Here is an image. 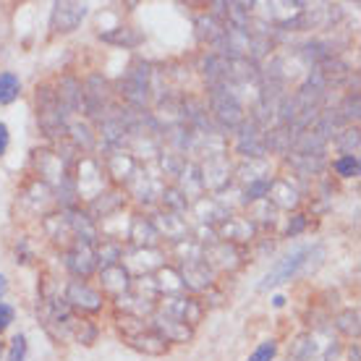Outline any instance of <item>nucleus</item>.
Wrapping results in <instances>:
<instances>
[{
  "instance_id": "43",
  "label": "nucleus",
  "mask_w": 361,
  "mask_h": 361,
  "mask_svg": "<svg viewBox=\"0 0 361 361\" xmlns=\"http://www.w3.org/2000/svg\"><path fill=\"white\" fill-rule=\"evenodd\" d=\"M351 359L359 361V346H353V349H351Z\"/></svg>"
},
{
  "instance_id": "12",
  "label": "nucleus",
  "mask_w": 361,
  "mask_h": 361,
  "mask_svg": "<svg viewBox=\"0 0 361 361\" xmlns=\"http://www.w3.org/2000/svg\"><path fill=\"white\" fill-rule=\"evenodd\" d=\"M34 163H37V173L42 176L45 183H50L55 189H61L65 180V165L61 155H55V152H34Z\"/></svg>"
},
{
  "instance_id": "26",
  "label": "nucleus",
  "mask_w": 361,
  "mask_h": 361,
  "mask_svg": "<svg viewBox=\"0 0 361 361\" xmlns=\"http://www.w3.org/2000/svg\"><path fill=\"white\" fill-rule=\"evenodd\" d=\"M155 285H157V291H165V296H178L180 291H186L180 275L176 270H170V267H163V270H160Z\"/></svg>"
},
{
  "instance_id": "29",
  "label": "nucleus",
  "mask_w": 361,
  "mask_h": 361,
  "mask_svg": "<svg viewBox=\"0 0 361 361\" xmlns=\"http://www.w3.org/2000/svg\"><path fill=\"white\" fill-rule=\"evenodd\" d=\"M105 196H107L105 202L100 199V196L92 199V215H97V218H107L110 212H116L118 207L123 205V196H121V194H105Z\"/></svg>"
},
{
  "instance_id": "8",
  "label": "nucleus",
  "mask_w": 361,
  "mask_h": 361,
  "mask_svg": "<svg viewBox=\"0 0 361 361\" xmlns=\"http://www.w3.org/2000/svg\"><path fill=\"white\" fill-rule=\"evenodd\" d=\"M103 168L97 160L92 157H81L79 160V194L87 199H97L103 194Z\"/></svg>"
},
{
  "instance_id": "4",
  "label": "nucleus",
  "mask_w": 361,
  "mask_h": 361,
  "mask_svg": "<svg viewBox=\"0 0 361 361\" xmlns=\"http://www.w3.org/2000/svg\"><path fill=\"white\" fill-rule=\"evenodd\" d=\"M149 76H152L149 65L144 61H136V63H131L126 79L121 81L123 97L134 110H144V105L149 103Z\"/></svg>"
},
{
  "instance_id": "20",
  "label": "nucleus",
  "mask_w": 361,
  "mask_h": 361,
  "mask_svg": "<svg viewBox=\"0 0 361 361\" xmlns=\"http://www.w3.org/2000/svg\"><path fill=\"white\" fill-rule=\"evenodd\" d=\"M55 97L65 107V113H76L81 107V81H76L74 76H63L61 84H58Z\"/></svg>"
},
{
  "instance_id": "17",
  "label": "nucleus",
  "mask_w": 361,
  "mask_h": 361,
  "mask_svg": "<svg viewBox=\"0 0 361 361\" xmlns=\"http://www.w3.org/2000/svg\"><path fill=\"white\" fill-rule=\"evenodd\" d=\"M152 225L157 228V233H160V238L165 236V238H170V241H183L186 236H189V225H186V220L180 218V215H173V212H160L155 220H152Z\"/></svg>"
},
{
  "instance_id": "13",
  "label": "nucleus",
  "mask_w": 361,
  "mask_h": 361,
  "mask_svg": "<svg viewBox=\"0 0 361 361\" xmlns=\"http://www.w3.org/2000/svg\"><path fill=\"white\" fill-rule=\"evenodd\" d=\"M65 267L74 272L76 278H87V275L97 267V259H94V249H92V244L76 241L74 249L65 254Z\"/></svg>"
},
{
  "instance_id": "41",
  "label": "nucleus",
  "mask_w": 361,
  "mask_h": 361,
  "mask_svg": "<svg viewBox=\"0 0 361 361\" xmlns=\"http://www.w3.org/2000/svg\"><path fill=\"white\" fill-rule=\"evenodd\" d=\"M304 225H307V220L301 218V215H296L293 223H288V236H296L298 231H304Z\"/></svg>"
},
{
  "instance_id": "28",
  "label": "nucleus",
  "mask_w": 361,
  "mask_h": 361,
  "mask_svg": "<svg viewBox=\"0 0 361 361\" xmlns=\"http://www.w3.org/2000/svg\"><path fill=\"white\" fill-rule=\"evenodd\" d=\"M121 257H123V249H121V244L113 241V238L103 241V246L94 251V259H97L103 267H113V265H118V259Z\"/></svg>"
},
{
  "instance_id": "24",
  "label": "nucleus",
  "mask_w": 361,
  "mask_h": 361,
  "mask_svg": "<svg viewBox=\"0 0 361 361\" xmlns=\"http://www.w3.org/2000/svg\"><path fill=\"white\" fill-rule=\"evenodd\" d=\"M107 170H110L113 178L129 180L134 176V170H136V160H134L131 152H113L107 157Z\"/></svg>"
},
{
  "instance_id": "42",
  "label": "nucleus",
  "mask_w": 361,
  "mask_h": 361,
  "mask_svg": "<svg viewBox=\"0 0 361 361\" xmlns=\"http://www.w3.org/2000/svg\"><path fill=\"white\" fill-rule=\"evenodd\" d=\"M8 293V280H6V275H0V298Z\"/></svg>"
},
{
  "instance_id": "5",
  "label": "nucleus",
  "mask_w": 361,
  "mask_h": 361,
  "mask_svg": "<svg viewBox=\"0 0 361 361\" xmlns=\"http://www.w3.org/2000/svg\"><path fill=\"white\" fill-rule=\"evenodd\" d=\"M107 107V81L100 74H92L81 84V110L87 118H103Z\"/></svg>"
},
{
  "instance_id": "21",
  "label": "nucleus",
  "mask_w": 361,
  "mask_h": 361,
  "mask_svg": "<svg viewBox=\"0 0 361 361\" xmlns=\"http://www.w3.org/2000/svg\"><path fill=\"white\" fill-rule=\"evenodd\" d=\"M126 123H123V118L121 116H105L103 123H100V136H103V142L113 149V147H121L123 139H126Z\"/></svg>"
},
{
  "instance_id": "32",
  "label": "nucleus",
  "mask_w": 361,
  "mask_h": 361,
  "mask_svg": "<svg viewBox=\"0 0 361 361\" xmlns=\"http://www.w3.org/2000/svg\"><path fill=\"white\" fill-rule=\"evenodd\" d=\"M68 131H71V136H74L76 147L87 149V152H90L92 147H94V134H92V129L87 126V123H71V126H68Z\"/></svg>"
},
{
  "instance_id": "36",
  "label": "nucleus",
  "mask_w": 361,
  "mask_h": 361,
  "mask_svg": "<svg viewBox=\"0 0 361 361\" xmlns=\"http://www.w3.org/2000/svg\"><path fill=\"white\" fill-rule=\"evenodd\" d=\"M103 39H107V42H126V45H136L139 42V34H134V29H129V26H118L116 32H107V34H103Z\"/></svg>"
},
{
  "instance_id": "9",
  "label": "nucleus",
  "mask_w": 361,
  "mask_h": 361,
  "mask_svg": "<svg viewBox=\"0 0 361 361\" xmlns=\"http://www.w3.org/2000/svg\"><path fill=\"white\" fill-rule=\"evenodd\" d=\"M199 176H202V186L205 189H212V192H223L228 183H231V165H228V157H209L205 165L199 168Z\"/></svg>"
},
{
  "instance_id": "31",
  "label": "nucleus",
  "mask_w": 361,
  "mask_h": 361,
  "mask_svg": "<svg viewBox=\"0 0 361 361\" xmlns=\"http://www.w3.org/2000/svg\"><path fill=\"white\" fill-rule=\"evenodd\" d=\"M272 186V178L265 176V178H257V180H249L246 183V202H259V199H267V192Z\"/></svg>"
},
{
  "instance_id": "44",
  "label": "nucleus",
  "mask_w": 361,
  "mask_h": 361,
  "mask_svg": "<svg viewBox=\"0 0 361 361\" xmlns=\"http://www.w3.org/2000/svg\"><path fill=\"white\" fill-rule=\"evenodd\" d=\"M0 356H3V343H0Z\"/></svg>"
},
{
  "instance_id": "7",
  "label": "nucleus",
  "mask_w": 361,
  "mask_h": 361,
  "mask_svg": "<svg viewBox=\"0 0 361 361\" xmlns=\"http://www.w3.org/2000/svg\"><path fill=\"white\" fill-rule=\"evenodd\" d=\"M236 149H238L244 157H249V160H262V157H265V152H267V144H265V131L259 129V123L254 121V118H249V121L241 123Z\"/></svg>"
},
{
  "instance_id": "37",
  "label": "nucleus",
  "mask_w": 361,
  "mask_h": 361,
  "mask_svg": "<svg viewBox=\"0 0 361 361\" xmlns=\"http://www.w3.org/2000/svg\"><path fill=\"white\" fill-rule=\"evenodd\" d=\"M275 353H278V343H275V340H265V343H259L257 351L249 356V361H272Z\"/></svg>"
},
{
  "instance_id": "6",
  "label": "nucleus",
  "mask_w": 361,
  "mask_h": 361,
  "mask_svg": "<svg viewBox=\"0 0 361 361\" xmlns=\"http://www.w3.org/2000/svg\"><path fill=\"white\" fill-rule=\"evenodd\" d=\"M84 16H87V3H71V0L55 3V6H52V19H50L52 32L68 34V32L79 29V24L84 21Z\"/></svg>"
},
{
  "instance_id": "16",
  "label": "nucleus",
  "mask_w": 361,
  "mask_h": 361,
  "mask_svg": "<svg viewBox=\"0 0 361 361\" xmlns=\"http://www.w3.org/2000/svg\"><path fill=\"white\" fill-rule=\"evenodd\" d=\"M215 233H220L228 244H244V241H251L254 238V223L246 218H228L220 223V228Z\"/></svg>"
},
{
  "instance_id": "2",
  "label": "nucleus",
  "mask_w": 361,
  "mask_h": 361,
  "mask_svg": "<svg viewBox=\"0 0 361 361\" xmlns=\"http://www.w3.org/2000/svg\"><path fill=\"white\" fill-rule=\"evenodd\" d=\"M37 121L39 129L45 131L50 139H58L63 136L65 129H68V113L65 107L58 103L55 92L50 87H39L37 90Z\"/></svg>"
},
{
  "instance_id": "34",
  "label": "nucleus",
  "mask_w": 361,
  "mask_h": 361,
  "mask_svg": "<svg viewBox=\"0 0 361 361\" xmlns=\"http://www.w3.org/2000/svg\"><path fill=\"white\" fill-rule=\"evenodd\" d=\"M336 327L340 330V333H346V336H359V311L346 309L336 320Z\"/></svg>"
},
{
  "instance_id": "3",
  "label": "nucleus",
  "mask_w": 361,
  "mask_h": 361,
  "mask_svg": "<svg viewBox=\"0 0 361 361\" xmlns=\"http://www.w3.org/2000/svg\"><path fill=\"white\" fill-rule=\"evenodd\" d=\"M209 103H212V113H215L220 126L236 129V126L244 123V107H241V100H238L236 87H233L231 81L212 87V92H209Z\"/></svg>"
},
{
  "instance_id": "19",
  "label": "nucleus",
  "mask_w": 361,
  "mask_h": 361,
  "mask_svg": "<svg viewBox=\"0 0 361 361\" xmlns=\"http://www.w3.org/2000/svg\"><path fill=\"white\" fill-rule=\"evenodd\" d=\"M100 283H103V291L107 293H116V296H123L131 288V278L129 270L123 265H113V267H103V275H100Z\"/></svg>"
},
{
  "instance_id": "15",
  "label": "nucleus",
  "mask_w": 361,
  "mask_h": 361,
  "mask_svg": "<svg viewBox=\"0 0 361 361\" xmlns=\"http://www.w3.org/2000/svg\"><path fill=\"white\" fill-rule=\"evenodd\" d=\"M183 288H192V291H207L212 285V270L207 267L202 259L196 262H183V270L178 272Z\"/></svg>"
},
{
  "instance_id": "22",
  "label": "nucleus",
  "mask_w": 361,
  "mask_h": 361,
  "mask_svg": "<svg viewBox=\"0 0 361 361\" xmlns=\"http://www.w3.org/2000/svg\"><path fill=\"white\" fill-rule=\"evenodd\" d=\"M267 202H270L272 207L291 209V207L298 205V192L291 186V180H272L270 192H267Z\"/></svg>"
},
{
  "instance_id": "27",
  "label": "nucleus",
  "mask_w": 361,
  "mask_h": 361,
  "mask_svg": "<svg viewBox=\"0 0 361 361\" xmlns=\"http://www.w3.org/2000/svg\"><path fill=\"white\" fill-rule=\"evenodd\" d=\"M21 92V81L13 71H0V105H11Z\"/></svg>"
},
{
  "instance_id": "40",
  "label": "nucleus",
  "mask_w": 361,
  "mask_h": 361,
  "mask_svg": "<svg viewBox=\"0 0 361 361\" xmlns=\"http://www.w3.org/2000/svg\"><path fill=\"white\" fill-rule=\"evenodd\" d=\"M8 142H11V136H8V126L0 121V157L6 155V149H8Z\"/></svg>"
},
{
  "instance_id": "25",
  "label": "nucleus",
  "mask_w": 361,
  "mask_h": 361,
  "mask_svg": "<svg viewBox=\"0 0 361 361\" xmlns=\"http://www.w3.org/2000/svg\"><path fill=\"white\" fill-rule=\"evenodd\" d=\"M223 29H225V26L220 24L218 16H212V13H205V16L196 19V34H199L202 42L218 45L220 39H223Z\"/></svg>"
},
{
  "instance_id": "10",
  "label": "nucleus",
  "mask_w": 361,
  "mask_h": 361,
  "mask_svg": "<svg viewBox=\"0 0 361 361\" xmlns=\"http://www.w3.org/2000/svg\"><path fill=\"white\" fill-rule=\"evenodd\" d=\"M65 304L76 307L81 311H97L103 307V296L92 285L84 283V280H71L68 291H65Z\"/></svg>"
},
{
  "instance_id": "18",
  "label": "nucleus",
  "mask_w": 361,
  "mask_h": 361,
  "mask_svg": "<svg viewBox=\"0 0 361 361\" xmlns=\"http://www.w3.org/2000/svg\"><path fill=\"white\" fill-rule=\"evenodd\" d=\"M129 238L139 246V249H155V244L160 241V233H157V228L152 225V220L136 215V218L131 220Z\"/></svg>"
},
{
  "instance_id": "38",
  "label": "nucleus",
  "mask_w": 361,
  "mask_h": 361,
  "mask_svg": "<svg viewBox=\"0 0 361 361\" xmlns=\"http://www.w3.org/2000/svg\"><path fill=\"white\" fill-rule=\"evenodd\" d=\"M24 356H26V338L16 336L13 338L11 353H8V361H24Z\"/></svg>"
},
{
  "instance_id": "1",
  "label": "nucleus",
  "mask_w": 361,
  "mask_h": 361,
  "mask_svg": "<svg viewBox=\"0 0 361 361\" xmlns=\"http://www.w3.org/2000/svg\"><path fill=\"white\" fill-rule=\"evenodd\" d=\"M320 251H322L320 246H301V249H296V251L285 254L283 259H278V262L272 265V270L265 275V280L259 283V288H262V291H270V288H278V285L285 283V280L296 278L298 272L309 270L311 257L320 254Z\"/></svg>"
},
{
  "instance_id": "35",
  "label": "nucleus",
  "mask_w": 361,
  "mask_h": 361,
  "mask_svg": "<svg viewBox=\"0 0 361 361\" xmlns=\"http://www.w3.org/2000/svg\"><path fill=\"white\" fill-rule=\"evenodd\" d=\"M338 147L343 149V155H356L359 152V129H349L338 136Z\"/></svg>"
},
{
  "instance_id": "23",
  "label": "nucleus",
  "mask_w": 361,
  "mask_h": 361,
  "mask_svg": "<svg viewBox=\"0 0 361 361\" xmlns=\"http://www.w3.org/2000/svg\"><path fill=\"white\" fill-rule=\"evenodd\" d=\"M194 209H196V215H199V220L202 223H223V220H228L231 215H228V209L220 205V202H215V199H205V196H199L196 202H194Z\"/></svg>"
},
{
  "instance_id": "39",
  "label": "nucleus",
  "mask_w": 361,
  "mask_h": 361,
  "mask_svg": "<svg viewBox=\"0 0 361 361\" xmlns=\"http://www.w3.org/2000/svg\"><path fill=\"white\" fill-rule=\"evenodd\" d=\"M11 322H13V309L8 307V304L0 301V333H3Z\"/></svg>"
},
{
  "instance_id": "33",
  "label": "nucleus",
  "mask_w": 361,
  "mask_h": 361,
  "mask_svg": "<svg viewBox=\"0 0 361 361\" xmlns=\"http://www.w3.org/2000/svg\"><path fill=\"white\" fill-rule=\"evenodd\" d=\"M359 157L356 155H343L336 160V173L340 176V178H356L359 176Z\"/></svg>"
},
{
  "instance_id": "14",
  "label": "nucleus",
  "mask_w": 361,
  "mask_h": 361,
  "mask_svg": "<svg viewBox=\"0 0 361 361\" xmlns=\"http://www.w3.org/2000/svg\"><path fill=\"white\" fill-rule=\"evenodd\" d=\"M152 333L163 338L165 343H186L192 340V327L180 320H173V317H155L152 320Z\"/></svg>"
},
{
  "instance_id": "30",
  "label": "nucleus",
  "mask_w": 361,
  "mask_h": 361,
  "mask_svg": "<svg viewBox=\"0 0 361 361\" xmlns=\"http://www.w3.org/2000/svg\"><path fill=\"white\" fill-rule=\"evenodd\" d=\"M163 205L168 207V212H173V215H186L189 199H186L178 189H165V192H163Z\"/></svg>"
},
{
  "instance_id": "11",
  "label": "nucleus",
  "mask_w": 361,
  "mask_h": 361,
  "mask_svg": "<svg viewBox=\"0 0 361 361\" xmlns=\"http://www.w3.org/2000/svg\"><path fill=\"white\" fill-rule=\"evenodd\" d=\"M202 262L209 270H233V267H238V249L228 241H215L205 249Z\"/></svg>"
}]
</instances>
